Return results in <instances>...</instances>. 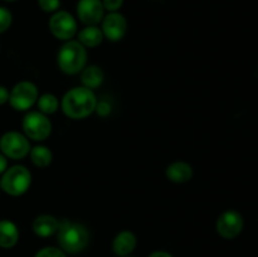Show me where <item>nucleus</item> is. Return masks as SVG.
Listing matches in <instances>:
<instances>
[{
    "instance_id": "obj_17",
    "label": "nucleus",
    "mask_w": 258,
    "mask_h": 257,
    "mask_svg": "<svg viewBox=\"0 0 258 257\" xmlns=\"http://www.w3.org/2000/svg\"><path fill=\"white\" fill-rule=\"evenodd\" d=\"M81 72V82L90 90L100 87L105 80V73L98 66H87Z\"/></svg>"
},
{
    "instance_id": "obj_7",
    "label": "nucleus",
    "mask_w": 258,
    "mask_h": 257,
    "mask_svg": "<svg viewBox=\"0 0 258 257\" xmlns=\"http://www.w3.org/2000/svg\"><path fill=\"white\" fill-rule=\"evenodd\" d=\"M0 150L7 158L19 160L30 153V144L28 138L17 131H8L0 138Z\"/></svg>"
},
{
    "instance_id": "obj_3",
    "label": "nucleus",
    "mask_w": 258,
    "mask_h": 257,
    "mask_svg": "<svg viewBox=\"0 0 258 257\" xmlns=\"http://www.w3.org/2000/svg\"><path fill=\"white\" fill-rule=\"evenodd\" d=\"M57 63L62 72L67 75H77L87 63L86 48L78 40H67L58 52Z\"/></svg>"
},
{
    "instance_id": "obj_1",
    "label": "nucleus",
    "mask_w": 258,
    "mask_h": 257,
    "mask_svg": "<svg viewBox=\"0 0 258 257\" xmlns=\"http://www.w3.org/2000/svg\"><path fill=\"white\" fill-rule=\"evenodd\" d=\"M96 108H97V98L95 92L85 86L71 88L62 98L63 112L73 120L87 117Z\"/></svg>"
},
{
    "instance_id": "obj_25",
    "label": "nucleus",
    "mask_w": 258,
    "mask_h": 257,
    "mask_svg": "<svg viewBox=\"0 0 258 257\" xmlns=\"http://www.w3.org/2000/svg\"><path fill=\"white\" fill-rule=\"evenodd\" d=\"M8 169V160L7 156H4L3 154H0V175L4 173L5 170Z\"/></svg>"
},
{
    "instance_id": "obj_5",
    "label": "nucleus",
    "mask_w": 258,
    "mask_h": 257,
    "mask_svg": "<svg viewBox=\"0 0 258 257\" xmlns=\"http://www.w3.org/2000/svg\"><path fill=\"white\" fill-rule=\"evenodd\" d=\"M38 87L29 81H22L9 93V103L14 110L27 111L38 101Z\"/></svg>"
},
{
    "instance_id": "obj_13",
    "label": "nucleus",
    "mask_w": 258,
    "mask_h": 257,
    "mask_svg": "<svg viewBox=\"0 0 258 257\" xmlns=\"http://www.w3.org/2000/svg\"><path fill=\"white\" fill-rule=\"evenodd\" d=\"M165 174L173 183H186L193 178V168L185 161H174L166 168Z\"/></svg>"
},
{
    "instance_id": "obj_4",
    "label": "nucleus",
    "mask_w": 258,
    "mask_h": 257,
    "mask_svg": "<svg viewBox=\"0 0 258 257\" xmlns=\"http://www.w3.org/2000/svg\"><path fill=\"white\" fill-rule=\"evenodd\" d=\"M32 174L25 166L14 165L7 169L0 179V188L13 197L23 196L29 189Z\"/></svg>"
},
{
    "instance_id": "obj_16",
    "label": "nucleus",
    "mask_w": 258,
    "mask_h": 257,
    "mask_svg": "<svg viewBox=\"0 0 258 257\" xmlns=\"http://www.w3.org/2000/svg\"><path fill=\"white\" fill-rule=\"evenodd\" d=\"M103 33L97 25H86L78 32V42L85 48H95L100 45L103 40Z\"/></svg>"
},
{
    "instance_id": "obj_18",
    "label": "nucleus",
    "mask_w": 258,
    "mask_h": 257,
    "mask_svg": "<svg viewBox=\"0 0 258 257\" xmlns=\"http://www.w3.org/2000/svg\"><path fill=\"white\" fill-rule=\"evenodd\" d=\"M30 159L33 164L38 168H47L53 160V154L49 148L43 145H38L30 149Z\"/></svg>"
},
{
    "instance_id": "obj_28",
    "label": "nucleus",
    "mask_w": 258,
    "mask_h": 257,
    "mask_svg": "<svg viewBox=\"0 0 258 257\" xmlns=\"http://www.w3.org/2000/svg\"><path fill=\"white\" fill-rule=\"evenodd\" d=\"M126 257H128V256H126Z\"/></svg>"
},
{
    "instance_id": "obj_6",
    "label": "nucleus",
    "mask_w": 258,
    "mask_h": 257,
    "mask_svg": "<svg viewBox=\"0 0 258 257\" xmlns=\"http://www.w3.org/2000/svg\"><path fill=\"white\" fill-rule=\"evenodd\" d=\"M23 130L27 138L35 141H43L48 139L52 133V122L44 113L39 111H32L24 116Z\"/></svg>"
},
{
    "instance_id": "obj_11",
    "label": "nucleus",
    "mask_w": 258,
    "mask_h": 257,
    "mask_svg": "<svg viewBox=\"0 0 258 257\" xmlns=\"http://www.w3.org/2000/svg\"><path fill=\"white\" fill-rule=\"evenodd\" d=\"M102 30L103 37L107 38L111 42H118L125 37L127 32V22L126 18L121 13L113 12L108 13L102 19Z\"/></svg>"
},
{
    "instance_id": "obj_20",
    "label": "nucleus",
    "mask_w": 258,
    "mask_h": 257,
    "mask_svg": "<svg viewBox=\"0 0 258 257\" xmlns=\"http://www.w3.org/2000/svg\"><path fill=\"white\" fill-rule=\"evenodd\" d=\"M13 23V15L9 9L5 7H0V34L7 32Z\"/></svg>"
},
{
    "instance_id": "obj_27",
    "label": "nucleus",
    "mask_w": 258,
    "mask_h": 257,
    "mask_svg": "<svg viewBox=\"0 0 258 257\" xmlns=\"http://www.w3.org/2000/svg\"><path fill=\"white\" fill-rule=\"evenodd\" d=\"M5 2H15V0H5Z\"/></svg>"
},
{
    "instance_id": "obj_26",
    "label": "nucleus",
    "mask_w": 258,
    "mask_h": 257,
    "mask_svg": "<svg viewBox=\"0 0 258 257\" xmlns=\"http://www.w3.org/2000/svg\"><path fill=\"white\" fill-rule=\"evenodd\" d=\"M149 257H173V256H171L170 253H168V252L156 251V252H153Z\"/></svg>"
},
{
    "instance_id": "obj_9",
    "label": "nucleus",
    "mask_w": 258,
    "mask_h": 257,
    "mask_svg": "<svg viewBox=\"0 0 258 257\" xmlns=\"http://www.w3.org/2000/svg\"><path fill=\"white\" fill-rule=\"evenodd\" d=\"M243 226L244 221L242 214L237 211H233V209H229V211L223 212L218 217L216 229L221 237L226 239H232L239 236V233L243 229Z\"/></svg>"
},
{
    "instance_id": "obj_23",
    "label": "nucleus",
    "mask_w": 258,
    "mask_h": 257,
    "mask_svg": "<svg viewBox=\"0 0 258 257\" xmlns=\"http://www.w3.org/2000/svg\"><path fill=\"white\" fill-rule=\"evenodd\" d=\"M102 4L105 10L113 13L121 9V7L123 5V0H102Z\"/></svg>"
},
{
    "instance_id": "obj_2",
    "label": "nucleus",
    "mask_w": 258,
    "mask_h": 257,
    "mask_svg": "<svg viewBox=\"0 0 258 257\" xmlns=\"http://www.w3.org/2000/svg\"><path fill=\"white\" fill-rule=\"evenodd\" d=\"M57 237L60 248L68 253H78L83 251L90 242L87 228L83 224L70 222L67 219L59 222Z\"/></svg>"
},
{
    "instance_id": "obj_22",
    "label": "nucleus",
    "mask_w": 258,
    "mask_h": 257,
    "mask_svg": "<svg viewBox=\"0 0 258 257\" xmlns=\"http://www.w3.org/2000/svg\"><path fill=\"white\" fill-rule=\"evenodd\" d=\"M34 257H66V253L63 249L57 248V247H44L38 251Z\"/></svg>"
},
{
    "instance_id": "obj_21",
    "label": "nucleus",
    "mask_w": 258,
    "mask_h": 257,
    "mask_svg": "<svg viewBox=\"0 0 258 257\" xmlns=\"http://www.w3.org/2000/svg\"><path fill=\"white\" fill-rule=\"evenodd\" d=\"M38 7L44 13H55L60 7V0H38Z\"/></svg>"
},
{
    "instance_id": "obj_12",
    "label": "nucleus",
    "mask_w": 258,
    "mask_h": 257,
    "mask_svg": "<svg viewBox=\"0 0 258 257\" xmlns=\"http://www.w3.org/2000/svg\"><path fill=\"white\" fill-rule=\"evenodd\" d=\"M59 221L50 214H40L33 222V232L39 237H50L57 233Z\"/></svg>"
},
{
    "instance_id": "obj_15",
    "label": "nucleus",
    "mask_w": 258,
    "mask_h": 257,
    "mask_svg": "<svg viewBox=\"0 0 258 257\" xmlns=\"http://www.w3.org/2000/svg\"><path fill=\"white\" fill-rule=\"evenodd\" d=\"M19 239V231L15 223L8 219L0 221V247L12 248Z\"/></svg>"
},
{
    "instance_id": "obj_10",
    "label": "nucleus",
    "mask_w": 258,
    "mask_h": 257,
    "mask_svg": "<svg viewBox=\"0 0 258 257\" xmlns=\"http://www.w3.org/2000/svg\"><path fill=\"white\" fill-rule=\"evenodd\" d=\"M77 17L85 25H97L105 17L102 0H78Z\"/></svg>"
},
{
    "instance_id": "obj_8",
    "label": "nucleus",
    "mask_w": 258,
    "mask_h": 257,
    "mask_svg": "<svg viewBox=\"0 0 258 257\" xmlns=\"http://www.w3.org/2000/svg\"><path fill=\"white\" fill-rule=\"evenodd\" d=\"M49 30L57 39L71 40L77 34V22L71 13L58 10L49 19Z\"/></svg>"
},
{
    "instance_id": "obj_24",
    "label": "nucleus",
    "mask_w": 258,
    "mask_h": 257,
    "mask_svg": "<svg viewBox=\"0 0 258 257\" xmlns=\"http://www.w3.org/2000/svg\"><path fill=\"white\" fill-rule=\"evenodd\" d=\"M9 91L4 86H0V105L9 102Z\"/></svg>"
},
{
    "instance_id": "obj_14",
    "label": "nucleus",
    "mask_w": 258,
    "mask_h": 257,
    "mask_svg": "<svg viewBox=\"0 0 258 257\" xmlns=\"http://www.w3.org/2000/svg\"><path fill=\"white\" fill-rule=\"evenodd\" d=\"M136 236L131 231H122L115 237L112 242V249L115 254L120 257H126L135 249Z\"/></svg>"
},
{
    "instance_id": "obj_19",
    "label": "nucleus",
    "mask_w": 258,
    "mask_h": 257,
    "mask_svg": "<svg viewBox=\"0 0 258 257\" xmlns=\"http://www.w3.org/2000/svg\"><path fill=\"white\" fill-rule=\"evenodd\" d=\"M38 108H39V112L44 113V115H50V113H54L58 110V98L55 97L52 93H44L40 97H38Z\"/></svg>"
}]
</instances>
